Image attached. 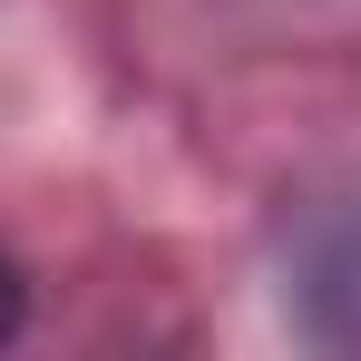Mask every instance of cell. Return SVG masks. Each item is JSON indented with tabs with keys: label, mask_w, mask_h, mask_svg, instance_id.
<instances>
[{
	"label": "cell",
	"mask_w": 361,
	"mask_h": 361,
	"mask_svg": "<svg viewBox=\"0 0 361 361\" xmlns=\"http://www.w3.org/2000/svg\"><path fill=\"white\" fill-rule=\"evenodd\" d=\"M20 312H30V293H20V274H10V264H0V342H10V332H20Z\"/></svg>",
	"instance_id": "cell-1"
}]
</instances>
